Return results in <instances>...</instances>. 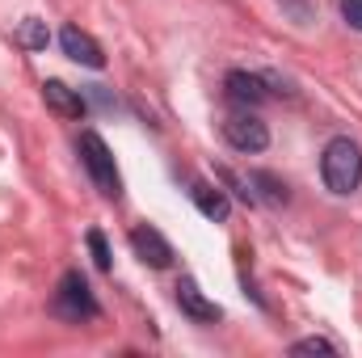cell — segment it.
<instances>
[{"label":"cell","mask_w":362,"mask_h":358,"mask_svg":"<svg viewBox=\"0 0 362 358\" xmlns=\"http://www.w3.org/2000/svg\"><path fill=\"white\" fill-rule=\"evenodd\" d=\"M320 178L333 194H354L362 185V148L350 135H337L325 144V156H320Z\"/></svg>","instance_id":"6da1fadb"},{"label":"cell","mask_w":362,"mask_h":358,"mask_svg":"<svg viewBox=\"0 0 362 358\" xmlns=\"http://www.w3.org/2000/svg\"><path fill=\"white\" fill-rule=\"evenodd\" d=\"M51 312L64 316V321H72V325L97 321V316H101V308H97V299H93V291H89V282H85L81 270H68V274L59 278V291H55Z\"/></svg>","instance_id":"7a4b0ae2"},{"label":"cell","mask_w":362,"mask_h":358,"mask_svg":"<svg viewBox=\"0 0 362 358\" xmlns=\"http://www.w3.org/2000/svg\"><path fill=\"white\" fill-rule=\"evenodd\" d=\"M81 165L89 169L93 185H97L105 198H118V194H122V181H118V169H114V156H110V148H105V139H101L97 131H85V135H81Z\"/></svg>","instance_id":"3957f363"},{"label":"cell","mask_w":362,"mask_h":358,"mask_svg":"<svg viewBox=\"0 0 362 358\" xmlns=\"http://www.w3.org/2000/svg\"><path fill=\"white\" fill-rule=\"evenodd\" d=\"M223 139L236 148V152H266L270 148V127L253 114V110H236L223 118Z\"/></svg>","instance_id":"277c9868"},{"label":"cell","mask_w":362,"mask_h":358,"mask_svg":"<svg viewBox=\"0 0 362 358\" xmlns=\"http://www.w3.org/2000/svg\"><path fill=\"white\" fill-rule=\"evenodd\" d=\"M131 249H135V258H139L144 266H152V270L173 266V245H169L156 228H148V224H139V228L131 232Z\"/></svg>","instance_id":"5b68a950"},{"label":"cell","mask_w":362,"mask_h":358,"mask_svg":"<svg viewBox=\"0 0 362 358\" xmlns=\"http://www.w3.org/2000/svg\"><path fill=\"white\" fill-rule=\"evenodd\" d=\"M59 47H64V55L72 59V64H85V68H105V51L97 47V38L85 34L81 25H64L59 30Z\"/></svg>","instance_id":"8992f818"},{"label":"cell","mask_w":362,"mask_h":358,"mask_svg":"<svg viewBox=\"0 0 362 358\" xmlns=\"http://www.w3.org/2000/svg\"><path fill=\"white\" fill-rule=\"evenodd\" d=\"M177 308L189 316V321H198V325H215V321H223V308H219L215 299H206V295L198 291L194 278H181L177 282Z\"/></svg>","instance_id":"52a82bcc"},{"label":"cell","mask_w":362,"mask_h":358,"mask_svg":"<svg viewBox=\"0 0 362 358\" xmlns=\"http://www.w3.org/2000/svg\"><path fill=\"white\" fill-rule=\"evenodd\" d=\"M223 89H228V101H236L240 110H253V105H262V101L270 97V89H266V76H257V72H245V68L228 72Z\"/></svg>","instance_id":"ba28073f"},{"label":"cell","mask_w":362,"mask_h":358,"mask_svg":"<svg viewBox=\"0 0 362 358\" xmlns=\"http://www.w3.org/2000/svg\"><path fill=\"white\" fill-rule=\"evenodd\" d=\"M42 101H47V110H55L59 118H85V114H89V101L76 89H68L64 81H42Z\"/></svg>","instance_id":"9c48e42d"},{"label":"cell","mask_w":362,"mask_h":358,"mask_svg":"<svg viewBox=\"0 0 362 358\" xmlns=\"http://www.w3.org/2000/svg\"><path fill=\"white\" fill-rule=\"evenodd\" d=\"M189 198H194V207H198L206 219H215V224H223V219L232 215L228 194H223L219 185H211L206 178H194V181H189Z\"/></svg>","instance_id":"30bf717a"},{"label":"cell","mask_w":362,"mask_h":358,"mask_svg":"<svg viewBox=\"0 0 362 358\" xmlns=\"http://www.w3.org/2000/svg\"><path fill=\"white\" fill-rule=\"evenodd\" d=\"M249 185H262V194L257 198H266L270 207H282L291 194H286V181H278L274 173H249Z\"/></svg>","instance_id":"8fae6325"},{"label":"cell","mask_w":362,"mask_h":358,"mask_svg":"<svg viewBox=\"0 0 362 358\" xmlns=\"http://www.w3.org/2000/svg\"><path fill=\"white\" fill-rule=\"evenodd\" d=\"M17 38H21V47H30V51H42L47 47V21H38V17H25L21 21V30H17Z\"/></svg>","instance_id":"7c38bea8"},{"label":"cell","mask_w":362,"mask_h":358,"mask_svg":"<svg viewBox=\"0 0 362 358\" xmlns=\"http://www.w3.org/2000/svg\"><path fill=\"white\" fill-rule=\"evenodd\" d=\"M291 354H337V346L329 337H303V342L291 346Z\"/></svg>","instance_id":"4fadbf2b"},{"label":"cell","mask_w":362,"mask_h":358,"mask_svg":"<svg viewBox=\"0 0 362 358\" xmlns=\"http://www.w3.org/2000/svg\"><path fill=\"white\" fill-rule=\"evenodd\" d=\"M85 241H89V249H93V262H97V270H110V245H105V236L93 228Z\"/></svg>","instance_id":"5bb4252c"},{"label":"cell","mask_w":362,"mask_h":358,"mask_svg":"<svg viewBox=\"0 0 362 358\" xmlns=\"http://www.w3.org/2000/svg\"><path fill=\"white\" fill-rule=\"evenodd\" d=\"M341 17H346L354 30H362V0H341Z\"/></svg>","instance_id":"9a60e30c"},{"label":"cell","mask_w":362,"mask_h":358,"mask_svg":"<svg viewBox=\"0 0 362 358\" xmlns=\"http://www.w3.org/2000/svg\"><path fill=\"white\" fill-rule=\"evenodd\" d=\"M219 178L228 181V185H240V181L232 178V173H228V169H219ZM240 194H245V202H257V198H253V194H249V190H240Z\"/></svg>","instance_id":"2e32d148"}]
</instances>
